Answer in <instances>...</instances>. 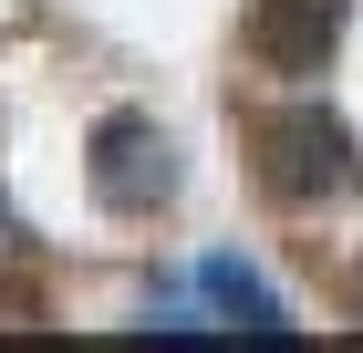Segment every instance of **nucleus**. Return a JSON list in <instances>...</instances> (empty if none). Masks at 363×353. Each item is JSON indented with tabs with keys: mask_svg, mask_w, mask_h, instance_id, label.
Segmentation results:
<instances>
[{
	"mask_svg": "<svg viewBox=\"0 0 363 353\" xmlns=\"http://www.w3.org/2000/svg\"><path fill=\"white\" fill-rule=\"evenodd\" d=\"M11 249H21V239H11V218H0V260H11Z\"/></svg>",
	"mask_w": 363,
	"mask_h": 353,
	"instance_id": "obj_6",
	"label": "nucleus"
},
{
	"mask_svg": "<svg viewBox=\"0 0 363 353\" xmlns=\"http://www.w3.org/2000/svg\"><path fill=\"white\" fill-rule=\"evenodd\" d=\"M84 177H94V197L114 218H156L177 197V136L156 114L114 104V114H94V136H84Z\"/></svg>",
	"mask_w": 363,
	"mask_h": 353,
	"instance_id": "obj_2",
	"label": "nucleus"
},
{
	"mask_svg": "<svg viewBox=\"0 0 363 353\" xmlns=\"http://www.w3.org/2000/svg\"><path fill=\"white\" fill-rule=\"evenodd\" d=\"M259 188L280 208H333V197L363 188V146L333 104H280L259 125Z\"/></svg>",
	"mask_w": 363,
	"mask_h": 353,
	"instance_id": "obj_1",
	"label": "nucleus"
},
{
	"mask_svg": "<svg viewBox=\"0 0 363 353\" xmlns=\"http://www.w3.org/2000/svg\"><path fill=\"white\" fill-rule=\"evenodd\" d=\"M342 11L353 0H250V63L280 83H311L342 53Z\"/></svg>",
	"mask_w": 363,
	"mask_h": 353,
	"instance_id": "obj_3",
	"label": "nucleus"
},
{
	"mask_svg": "<svg viewBox=\"0 0 363 353\" xmlns=\"http://www.w3.org/2000/svg\"><path fill=\"white\" fill-rule=\"evenodd\" d=\"M197 281H208V301H218V312H239V332H259V343H291V312H280V291L270 281L250 271V260H228V249H208V260H197Z\"/></svg>",
	"mask_w": 363,
	"mask_h": 353,
	"instance_id": "obj_4",
	"label": "nucleus"
},
{
	"mask_svg": "<svg viewBox=\"0 0 363 353\" xmlns=\"http://www.w3.org/2000/svg\"><path fill=\"white\" fill-rule=\"evenodd\" d=\"M342 301H353V312H363V260H353V281H342Z\"/></svg>",
	"mask_w": 363,
	"mask_h": 353,
	"instance_id": "obj_5",
	"label": "nucleus"
}]
</instances>
